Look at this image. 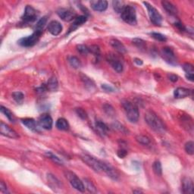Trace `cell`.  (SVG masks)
<instances>
[{
    "mask_svg": "<svg viewBox=\"0 0 194 194\" xmlns=\"http://www.w3.org/2000/svg\"><path fill=\"white\" fill-rule=\"evenodd\" d=\"M55 126L60 130H68L69 129V124L68 121L63 118H61L57 120Z\"/></svg>",
    "mask_w": 194,
    "mask_h": 194,
    "instance_id": "603a6c76",
    "label": "cell"
},
{
    "mask_svg": "<svg viewBox=\"0 0 194 194\" xmlns=\"http://www.w3.org/2000/svg\"><path fill=\"white\" fill-rule=\"evenodd\" d=\"M57 14L64 21H71L75 18V14L72 11L66 8H59L57 11Z\"/></svg>",
    "mask_w": 194,
    "mask_h": 194,
    "instance_id": "5bb4252c",
    "label": "cell"
},
{
    "mask_svg": "<svg viewBox=\"0 0 194 194\" xmlns=\"http://www.w3.org/2000/svg\"><path fill=\"white\" fill-rule=\"evenodd\" d=\"M161 5H162L165 10L166 11L169 15L172 16H176L177 15V8H176L175 5L172 4L171 3L168 1H162L161 2Z\"/></svg>",
    "mask_w": 194,
    "mask_h": 194,
    "instance_id": "ffe728a7",
    "label": "cell"
},
{
    "mask_svg": "<svg viewBox=\"0 0 194 194\" xmlns=\"http://www.w3.org/2000/svg\"><path fill=\"white\" fill-rule=\"evenodd\" d=\"M87 18L86 15H81V16H79V17L75 18L74 20V22L73 24H71V27L70 28V32L71 31H74L76 28H78L79 26L80 25L84 24V23L87 21Z\"/></svg>",
    "mask_w": 194,
    "mask_h": 194,
    "instance_id": "44dd1931",
    "label": "cell"
},
{
    "mask_svg": "<svg viewBox=\"0 0 194 194\" xmlns=\"http://www.w3.org/2000/svg\"><path fill=\"white\" fill-rule=\"evenodd\" d=\"M84 186H85V188H87L88 191L90 192V193H96V186H94V184H93V183L89 181V180L84 179Z\"/></svg>",
    "mask_w": 194,
    "mask_h": 194,
    "instance_id": "1f68e13d",
    "label": "cell"
},
{
    "mask_svg": "<svg viewBox=\"0 0 194 194\" xmlns=\"http://www.w3.org/2000/svg\"><path fill=\"white\" fill-rule=\"evenodd\" d=\"M136 140L142 145L148 146L150 144V140L147 136L143 135H138L136 136Z\"/></svg>",
    "mask_w": 194,
    "mask_h": 194,
    "instance_id": "d6a6232c",
    "label": "cell"
},
{
    "mask_svg": "<svg viewBox=\"0 0 194 194\" xmlns=\"http://www.w3.org/2000/svg\"><path fill=\"white\" fill-rule=\"evenodd\" d=\"M152 169H153L154 173L156 175L161 176L162 174V167H161V164L159 161H156L152 165Z\"/></svg>",
    "mask_w": 194,
    "mask_h": 194,
    "instance_id": "f546056e",
    "label": "cell"
},
{
    "mask_svg": "<svg viewBox=\"0 0 194 194\" xmlns=\"http://www.w3.org/2000/svg\"><path fill=\"white\" fill-rule=\"evenodd\" d=\"M0 191L2 193H8V190H7V186L3 181L0 182Z\"/></svg>",
    "mask_w": 194,
    "mask_h": 194,
    "instance_id": "c3c4849f",
    "label": "cell"
},
{
    "mask_svg": "<svg viewBox=\"0 0 194 194\" xmlns=\"http://www.w3.org/2000/svg\"><path fill=\"white\" fill-rule=\"evenodd\" d=\"M191 94V90L184 87H178L174 92V96L176 99H184Z\"/></svg>",
    "mask_w": 194,
    "mask_h": 194,
    "instance_id": "d6986e66",
    "label": "cell"
},
{
    "mask_svg": "<svg viewBox=\"0 0 194 194\" xmlns=\"http://www.w3.org/2000/svg\"><path fill=\"white\" fill-rule=\"evenodd\" d=\"M151 36L153 37L154 39H156L158 41H160V42H165L167 40V38L165 36L163 35V34L159 33H151Z\"/></svg>",
    "mask_w": 194,
    "mask_h": 194,
    "instance_id": "b9f144b4",
    "label": "cell"
},
{
    "mask_svg": "<svg viewBox=\"0 0 194 194\" xmlns=\"http://www.w3.org/2000/svg\"><path fill=\"white\" fill-rule=\"evenodd\" d=\"M185 151L186 153L190 156H193L194 154V143L193 141H188L185 144Z\"/></svg>",
    "mask_w": 194,
    "mask_h": 194,
    "instance_id": "e575fe53",
    "label": "cell"
},
{
    "mask_svg": "<svg viewBox=\"0 0 194 194\" xmlns=\"http://www.w3.org/2000/svg\"><path fill=\"white\" fill-rule=\"evenodd\" d=\"M117 154H118V157L121 158V159H124V158L127 155V152L126 150H125V149H120L118 151V152H117Z\"/></svg>",
    "mask_w": 194,
    "mask_h": 194,
    "instance_id": "7dc6e473",
    "label": "cell"
},
{
    "mask_svg": "<svg viewBox=\"0 0 194 194\" xmlns=\"http://www.w3.org/2000/svg\"><path fill=\"white\" fill-rule=\"evenodd\" d=\"M64 175H65L66 178L68 180L71 186L75 190H78L80 192L85 191V186H84V182H82V181H80L79 177L74 173H73L72 171H66L64 172Z\"/></svg>",
    "mask_w": 194,
    "mask_h": 194,
    "instance_id": "277c9868",
    "label": "cell"
},
{
    "mask_svg": "<svg viewBox=\"0 0 194 194\" xmlns=\"http://www.w3.org/2000/svg\"><path fill=\"white\" fill-rule=\"evenodd\" d=\"M12 97L18 103H21L24 100V96L21 92H15L12 93Z\"/></svg>",
    "mask_w": 194,
    "mask_h": 194,
    "instance_id": "ab89813d",
    "label": "cell"
},
{
    "mask_svg": "<svg viewBox=\"0 0 194 194\" xmlns=\"http://www.w3.org/2000/svg\"><path fill=\"white\" fill-rule=\"evenodd\" d=\"M89 53H91L92 54H93L94 55L96 56H99L100 54V49L99 48V46H96V45H93V46H89Z\"/></svg>",
    "mask_w": 194,
    "mask_h": 194,
    "instance_id": "7bdbcfd3",
    "label": "cell"
},
{
    "mask_svg": "<svg viewBox=\"0 0 194 194\" xmlns=\"http://www.w3.org/2000/svg\"><path fill=\"white\" fill-rule=\"evenodd\" d=\"M81 159L87 164L88 166L93 168L95 171L100 172L101 168H100V160L96 159L93 156L89 155H83L81 156Z\"/></svg>",
    "mask_w": 194,
    "mask_h": 194,
    "instance_id": "9c48e42d",
    "label": "cell"
},
{
    "mask_svg": "<svg viewBox=\"0 0 194 194\" xmlns=\"http://www.w3.org/2000/svg\"><path fill=\"white\" fill-rule=\"evenodd\" d=\"M46 156H48V159H50L51 160H53L54 162L56 163L58 165H63V161L61 159H59V157H57L56 156L54 155L52 152H46Z\"/></svg>",
    "mask_w": 194,
    "mask_h": 194,
    "instance_id": "d590c367",
    "label": "cell"
},
{
    "mask_svg": "<svg viewBox=\"0 0 194 194\" xmlns=\"http://www.w3.org/2000/svg\"><path fill=\"white\" fill-rule=\"evenodd\" d=\"M37 18V12L35 8H33L31 5H27L25 8L24 15L22 17V20L25 22L31 23L36 21Z\"/></svg>",
    "mask_w": 194,
    "mask_h": 194,
    "instance_id": "30bf717a",
    "label": "cell"
},
{
    "mask_svg": "<svg viewBox=\"0 0 194 194\" xmlns=\"http://www.w3.org/2000/svg\"><path fill=\"white\" fill-rule=\"evenodd\" d=\"M96 127L99 130V131L101 132L102 134H105L108 132V130H109V127H108L107 125L102 121H96Z\"/></svg>",
    "mask_w": 194,
    "mask_h": 194,
    "instance_id": "f1b7e54d",
    "label": "cell"
},
{
    "mask_svg": "<svg viewBox=\"0 0 194 194\" xmlns=\"http://www.w3.org/2000/svg\"><path fill=\"white\" fill-rule=\"evenodd\" d=\"M76 48L77 50L82 55H87V54L89 53V48L87 46H85V45H78Z\"/></svg>",
    "mask_w": 194,
    "mask_h": 194,
    "instance_id": "60d3db41",
    "label": "cell"
},
{
    "mask_svg": "<svg viewBox=\"0 0 194 194\" xmlns=\"http://www.w3.org/2000/svg\"><path fill=\"white\" fill-rule=\"evenodd\" d=\"M143 3L145 5L146 8L149 16H150V21H152V24L156 25V26L161 25V21H162V17H161V14L159 13V11L156 9V8H154L150 3H147V2H143Z\"/></svg>",
    "mask_w": 194,
    "mask_h": 194,
    "instance_id": "5b68a950",
    "label": "cell"
},
{
    "mask_svg": "<svg viewBox=\"0 0 194 194\" xmlns=\"http://www.w3.org/2000/svg\"><path fill=\"white\" fill-rule=\"evenodd\" d=\"M133 43H134L137 48H140V49H143V48H145L146 47V42L143 39H139V38H135L133 39Z\"/></svg>",
    "mask_w": 194,
    "mask_h": 194,
    "instance_id": "8d00e7d4",
    "label": "cell"
},
{
    "mask_svg": "<svg viewBox=\"0 0 194 194\" xmlns=\"http://www.w3.org/2000/svg\"><path fill=\"white\" fill-rule=\"evenodd\" d=\"M76 113H77V115H78V117H80V118L83 120H85L87 118V112H86L83 109H80V108H78V109H76Z\"/></svg>",
    "mask_w": 194,
    "mask_h": 194,
    "instance_id": "ee69618b",
    "label": "cell"
},
{
    "mask_svg": "<svg viewBox=\"0 0 194 194\" xmlns=\"http://www.w3.org/2000/svg\"><path fill=\"white\" fill-rule=\"evenodd\" d=\"M121 18L127 24L136 25L137 23V20H136L135 8L130 5H126L125 9L121 12Z\"/></svg>",
    "mask_w": 194,
    "mask_h": 194,
    "instance_id": "3957f363",
    "label": "cell"
},
{
    "mask_svg": "<svg viewBox=\"0 0 194 194\" xmlns=\"http://www.w3.org/2000/svg\"><path fill=\"white\" fill-rule=\"evenodd\" d=\"M112 6L114 10L118 13H121L125 8L126 7L125 3L123 1H118V0H115V1L112 2Z\"/></svg>",
    "mask_w": 194,
    "mask_h": 194,
    "instance_id": "484cf974",
    "label": "cell"
},
{
    "mask_svg": "<svg viewBox=\"0 0 194 194\" xmlns=\"http://www.w3.org/2000/svg\"><path fill=\"white\" fill-rule=\"evenodd\" d=\"M186 78H187V80H190V81H193L194 74H186Z\"/></svg>",
    "mask_w": 194,
    "mask_h": 194,
    "instance_id": "f5cc1de1",
    "label": "cell"
},
{
    "mask_svg": "<svg viewBox=\"0 0 194 194\" xmlns=\"http://www.w3.org/2000/svg\"><path fill=\"white\" fill-rule=\"evenodd\" d=\"M47 30L52 35L58 36L59 34L62 32V26L58 21H53L48 24Z\"/></svg>",
    "mask_w": 194,
    "mask_h": 194,
    "instance_id": "2e32d148",
    "label": "cell"
},
{
    "mask_svg": "<svg viewBox=\"0 0 194 194\" xmlns=\"http://www.w3.org/2000/svg\"><path fill=\"white\" fill-rule=\"evenodd\" d=\"M175 26L177 27V28H178L181 30H184V25H183L182 24H181V23H176Z\"/></svg>",
    "mask_w": 194,
    "mask_h": 194,
    "instance_id": "f907efd6",
    "label": "cell"
},
{
    "mask_svg": "<svg viewBox=\"0 0 194 194\" xmlns=\"http://www.w3.org/2000/svg\"><path fill=\"white\" fill-rule=\"evenodd\" d=\"M58 80L55 77H52L50 79H48L47 85L46 86L47 89L50 91H55L58 89Z\"/></svg>",
    "mask_w": 194,
    "mask_h": 194,
    "instance_id": "d4e9b609",
    "label": "cell"
},
{
    "mask_svg": "<svg viewBox=\"0 0 194 194\" xmlns=\"http://www.w3.org/2000/svg\"><path fill=\"white\" fill-rule=\"evenodd\" d=\"M90 6L96 12H104L108 8V2L105 0H93L90 2Z\"/></svg>",
    "mask_w": 194,
    "mask_h": 194,
    "instance_id": "9a60e30c",
    "label": "cell"
},
{
    "mask_svg": "<svg viewBox=\"0 0 194 194\" xmlns=\"http://www.w3.org/2000/svg\"><path fill=\"white\" fill-rule=\"evenodd\" d=\"M38 123L39 126L43 128L46 129V130H51L53 124V118L48 114H43L39 118Z\"/></svg>",
    "mask_w": 194,
    "mask_h": 194,
    "instance_id": "4fadbf2b",
    "label": "cell"
},
{
    "mask_svg": "<svg viewBox=\"0 0 194 194\" xmlns=\"http://www.w3.org/2000/svg\"><path fill=\"white\" fill-rule=\"evenodd\" d=\"M109 43H110L111 46H112L118 53L125 54L127 53V49L126 48H125V46H124V44L122 43L121 41L118 40V39H111Z\"/></svg>",
    "mask_w": 194,
    "mask_h": 194,
    "instance_id": "ac0fdd59",
    "label": "cell"
},
{
    "mask_svg": "<svg viewBox=\"0 0 194 194\" xmlns=\"http://www.w3.org/2000/svg\"><path fill=\"white\" fill-rule=\"evenodd\" d=\"M106 60L111 64L113 69L118 73H121L124 70V64L118 55L114 53H109L106 55Z\"/></svg>",
    "mask_w": 194,
    "mask_h": 194,
    "instance_id": "52a82bcc",
    "label": "cell"
},
{
    "mask_svg": "<svg viewBox=\"0 0 194 194\" xmlns=\"http://www.w3.org/2000/svg\"><path fill=\"white\" fill-rule=\"evenodd\" d=\"M168 78L171 80V81H172V82H176V81H177V80H178V77H177V75L173 74H168Z\"/></svg>",
    "mask_w": 194,
    "mask_h": 194,
    "instance_id": "681fc988",
    "label": "cell"
},
{
    "mask_svg": "<svg viewBox=\"0 0 194 194\" xmlns=\"http://www.w3.org/2000/svg\"><path fill=\"white\" fill-rule=\"evenodd\" d=\"M48 182L50 183V186L52 187H59L60 186V183L59 181L57 180V178L55 177H54L53 175H48Z\"/></svg>",
    "mask_w": 194,
    "mask_h": 194,
    "instance_id": "836d02e7",
    "label": "cell"
},
{
    "mask_svg": "<svg viewBox=\"0 0 194 194\" xmlns=\"http://www.w3.org/2000/svg\"><path fill=\"white\" fill-rule=\"evenodd\" d=\"M161 55L163 59L166 61L168 63L171 64H177L175 55L173 50L169 47H164L161 49Z\"/></svg>",
    "mask_w": 194,
    "mask_h": 194,
    "instance_id": "7c38bea8",
    "label": "cell"
},
{
    "mask_svg": "<svg viewBox=\"0 0 194 194\" xmlns=\"http://www.w3.org/2000/svg\"><path fill=\"white\" fill-rule=\"evenodd\" d=\"M104 110L105 111V112L107 113L109 115H112L115 114L114 109L110 105H104Z\"/></svg>",
    "mask_w": 194,
    "mask_h": 194,
    "instance_id": "f6af8a7d",
    "label": "cell"
},
{
    "mask_svg": "<svg viewBox=\"0 0 194 194\" xmlns=\"http://www.w3.org/2000/svg\"><path fill=\"white\" fill-rule=\"evenodd\" d=\"M101 87L103 90L105 91V92H110V93L115 92L114 88H113L112 86L108 85V84H102Z\"/></svg>",
    "mask_w": 194,
    "mask_h": 194,
    "instance_id": "bcb514c9",
    "label": "cell"
},
{
    "mask_svg": "<svg viewBox=\"0 0 194 194\" xmlns=\"http://www.w3.org/2000/svg\"><path fill=\"white\" fill-rule=\"evenodd\" d=\"M0 110H1V112L3 113V114H4L5 115V117H6V118H8V119L11 122H15V116H14V115L12 114V112H11L9 109L4 107L3 105H2L1 109H0Z\"/></svg>",
    "mask_w": 194,
    "mask_h": 194,
    "instance_id": "4316f807",
    "label": "cell"
},
{
    "mask_svg": "<svg viewBox=\"0 0 194 194\" xmlns=\"http://www.w3.org/2000/svg\"><path fill=\"white\" fill-rule=\"evenodd\" d=\"M100 168H101V171L105 172L110 178L114 180V181H118V178H119L118 172L117 171V170L114 167L109 164V163L100 160Z\"/></svg>",
    "mask_w": 194,
    "mask_h": 194,
    "instance_id": "ba28073f",
    "label": "cell"
},
{
    "mask_svg": "<svg viewBox=\"0 0 194 194\" xmlns=\"http://www.w3.org/2000/svg\"><path fill=\"white\" fill-rule=\"evenodd\" d=\"M68 62H69L71 66L74 68H79L81 66V63H80V60L75 56H71L68 59Z\"/></svg>",
    "mask_w": 194,
    "mask_h": 194,
    "instance_id": "4dcf8cb0",
    "label": "cell"
},
{
    "mask_svg": "<svg viewBox=\"0 0 194 194\" xmlns=\"http://www.w3.org/2000/svg\"><path fill=\"white\" fill-rule=\"evenodd\" d=\"M42 33V32L34 31L31 35L20 39L18 41V44L21 45V46L30 47V46H34V45L38 42Z\"/></svg>",
    "mask_w": 194,
    "mask_h": 194,
    "instance_id": "8992f818",
    "label": "cell"
},
{
    "mask_svg": "<svg viewBox=\"0 0 194 194\" xmlns=\"http://www.w3.org/2000/svg\"><path fill=\"white\" fill-rule=\"evenodd\" d=\"M112 127H114L115 129H116L117 130L121 132L122 134H127V133H128V130L125 128V126H123V125H121L119 122H115V123L113 124Z\"/></svg>",
    "mask_w": 194,
    "mask_h": 194,
    "instance_id": "f35d334b",
    "label": "cell"
},
{
    "mask_svg": "<svg viewBox=\"0 0 194 194\" xmlns=\"http://www.w3.org/2000/svg\"><path fill=\"white\" fill-rule=\"evenodd\" d=\"M134 193H143V191H141V190H134Z\"/></svg>",
    "mask_w": 194,
    "mask_h": 194,
    "instance_id": "db71d44e",
    "label": "cell"
},
{
    "mask_svg": "<svg viewBox=\"0 0 194 194\" xmlns=\"http://www.w3.org/2000/svg\"><path fill=\"white\" fill-rule=\"evenodd\" d=\"M0 133L3 136L12 138V139L19 138V135L17 134V132L14 130L12 127L8 126V125L3 123V122H1V124H0Z\"/></svg>",
    "mask_w": 194,
    "mask_h": 194,
    "instance_id": "8fae6325",
    "label": "cell"
},
{
    "mask_svg": "<svg viewBox=\"0 0 194 194\" xmlns=\"http://www.w3.org/2000/svg\"><path fill=\"white\" fill-rule=\"evenodd\" d=\"M46 22H47V17H46V16L43 17L42 18L39 19L38 22L37 23V25H36L35 31H39L43 33V30Z\"/></svg>",
    "mask_w": 194,
    "mask_h": 194,
    "instance_id": "83f0119b",
    "label": "cell"
},
{
    "mask_svg": "<svg viewBox=\"0 0 194 194\" xmlns=\"http://www.w3.org/2000/svg\"><path fill=\"white\" fill-rule=\"evenodd\" d=\"M193 182L190 177H184L182 180V190L184 193H193Z\"/></svg>",
    "mask_w": 194,
    "mask_h": 194,
    "instance_id": "e0dca14e",
    "label": "cell"
},
{
    "mask_svg": "<svg viewBox=\"0 0 194 194\" xmlns=\"http://www.w3.org/2000/svg\"><path fill=\"white\" fill-rule=\"evenodd\" d=\"M145 121L147 125L158 134H163L166 132L167 127L164 121L152 111H148L145 114Z\"/></svg>",
    "mask_w": 194,
    "mask_h": 194,
    "instance_id": "6da1fadb",
    "label": "cell"
},
{
    "mask_svg": "<svg viewBox=\"0 0 194 194\" xmlns=\"http://www.w3.org/2000/svg\"><path fill=\"white\" fill-rule=\"evenodd\" d=\"M183 69L186 72V74H194V68L192 64L189 63H185L183 64Z\"/></svg>",
    "mask_w": 194,
    "mask_h": 194,
    "instance_id": "74e56055",
    "label": "cell"
},
{
    "mask_svg": "<svg viewBox=\"0 0 194 194\" xmlns=\"http://www.w3.org/2000/svg\"><path fill=\"white\" fill-rule=\"evenodd\" d=\"M21 121H22L23 125H25V126L28 127V129H30V130L35 131V132L39 131L37 123H36L35 120L33 119V118H24V119H22Z\"/></svg>",
    "mask_w": 194,
    "mask_h": 194,
    "instance_id": "7402d4cb",
    "label": "cell"
},
{
    "mask_svg": "<svg viewBox=\"0 0 194 194\" xmlns=\"http://www.w3.org/2000/svg\"><path fill=\"white\" fill-rule=\"evenodd\" d=\"M122 107L125 109L127 118L131 123H136L139 120L140 113L138 108L135 104L129 101V100H124L121 101Z\"/></svg>",
    "mask_w": 194,
    "mask_h": 194,
    "instance_id": "7a4b0ae2",
    "label": "cell"
},
{
    "mask_svg": "<svg viewBox=\"0 0 194 194\" xmlns=\"http://www.w3.org/2000/svg\"><path fill=\"white\" fill-rule=\"evenodd\" d=\"M134 62L137 64V65H142L143 64V61L141 60V59H134Z\"/></svg>",
    "mask_w": 194,
    "mask_h": 194,
    "instance_id": "816d5d0a",
    "label": "cell"
},
{
    "mask_svg": "<svg viewBox=\"0 0 194 194\" xmlns=\"http://www.w3.org/2000/svg\"><path fill=\"white\" fill-rule=\"evenodd\" d=\"M80 78H81V80L83 81V83H84V86H85L87 89H91V90H92L93 89H94L95 88L94 82H93L90 78H88L87 75H84L81 74H80Z\"/></svg>",
    "mask_w": 194,
    "mask_h": 194,
    "instance_id": "cb8c5ba5",
    "label": "cell"
}]
</instances>
